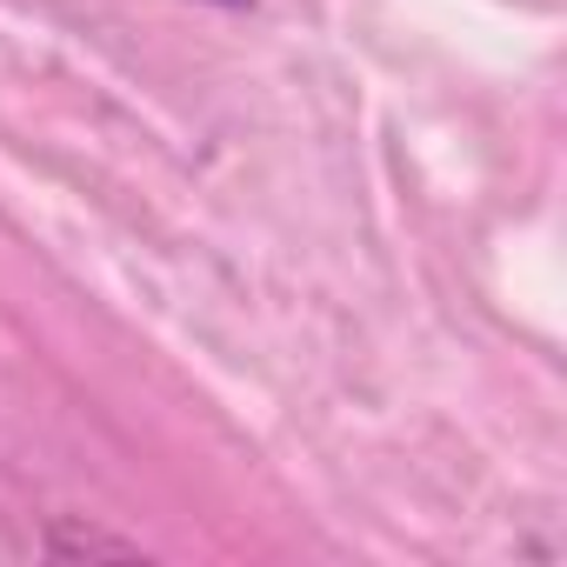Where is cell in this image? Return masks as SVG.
<instances>
[{
    "label": "cell",
    "mask_w": 567,
    "mask_h": 567,
    "mask_svg": "<svg viewBox=\"0 0 567 567\" xmlns=\"http://www.w3.org/2000/svg\"><path fill=\"white\" fill-rule=\"evenodd\" d=\"M207 8H234L240 14V8H254V0H207Z\"/></svg>",
    "instance_id": "7a4b0ae2"
},
{
    "label": "cell",
    "mask_w": 567,
    "mask_h": 567,
    "mask_svg": "<svg viewBox=\"0 0 567 567\" xmlns=\"http://www.w3.org/2000/svg\"><path fill=\"white\" fill-rule=\"evenodd\" d=\"M48 554H54V560H81V554H114V560H134V554H141V540H127V534H101V527H74V520H61V527L48 534Z\"/></svg>",
    "instance_id": "6da1fadb"
}]
</instances>
